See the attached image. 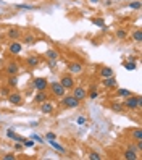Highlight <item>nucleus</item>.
Listing matches in <instances>:
<instances>
[{
	"label": "nucleus",
	"mask_w": 142,
	"mask_h": 160,
	"mask_svg": "<svg viewBox=\"0 0 142 160\" xmlns=\"http://www.w3.org/2000/svg\"><path fill=\"white\" fill-rule=\"evenodd\" d=\"M140 105H142V99L139 96H134V94H131L129 97H125V102H123V107L128 110L140 108Z\"/></svg>",
	"instance_id": "f257e3e1"
},
{
	"label": "nucleus",
	"mask_w": 142,
	"mask_h": 160,
	"mask_svg": "<svg viewBox=\"0 0 142 160\" xmlns=\"http://www.w3.org/2000/svg\"><path fill=\"white\" fill-rule=\"evenodd\" d=\"M60 99H61L60 103H61V107H63V108H78V107H79V103H81L76 97L73 96V94H71V96H66V94H65V96L60 97Z\"/></svg>",
	"instance_id": "f03ea898"
},
{
	"label": "nucleus",
	"mask_w": 142,
	"mask_h": 160,
	"mask_svg": "<svg viewBox=\"0 0 142 160\" xmlns=\"http://www.w3.org/2000/svg\"><path fill=\"white\" fill-rule=\"evenodd\" d=\"M49 86H50V92L53 94L55 97H63L65 94H66V89L60 84V81H52Z\"/></svg>",
	"instance_id": "7ed1b4c3"
},
{
	"label": "nucleus",
	"mask_w": 142,
	"mask_h": 160,
	"mask_svg": "<svg viewBox=\"0 0 142 160\" xmlns=\"http://www.w3.org/2000/svg\"><path fill=\"white\" fill-rule=\"evenodd\" d=\"M32 89H36V91H47L49 89V81H47L45 78H36L34 81H32Z\"/></svg>",
	"instance_id": "20e7f679"
},
{
	"label": "nucleus",
	"mask_w": 142,
	"mask_h": 160,
	"mask_svg": "<svg viewBox=\"0 0 142 160\" xmlns=\"http://www.w3.org/2000/svg\"><path fill=\"white\" fill-rule=\"evenodd\" d=\"M60 84H61L66 91L73 89V88H74V78L71 76V73H70V74H63L61 79H60Z\"/></svg>",
	"instance_id": "39448f33"
},
{
	"label": "nucleus",
	"mask_w": 142,
	"mask_h": 160,
	"mask_svg": "<svg viewBox=\"0 0 142 160\" xmlns=\"http://www.w3.org/2000/svg\"><path fill=\"white\" fill-rule=\"evenodd\" d=\"M73 96L76 97L79 102H82L84 99H87V89L82 86H74L73 88Z\"/></svg>",
	"instance_id": "423d86ee"
},
{
	"label": "nucleus",
	"mask_w": 142,
	"mask_h": 160,
	"mask_svg": "<svg viewBox=\"0 0 142 160\" xmlns=\"http://www.w3.org/2000/svg\"><path fill=\"white\" fill-rule=\"evenodd\" d=\"M8 102H10L12 103V105H23V96H21V94L20 92H10V94H8Z\"/></svg>",
	"instance_id": "0eeeda50"
},
{
	"label": "nucleus",
	"mask_w": 142,
	"mask_h": 160,
	"mask_svg": "<svg viewBox=\"0 0 142 160\" xmlns=\"http://www.w3.org/2000/svg\"><path fill=\"white\" fill-rule=\"evenodd\" d=\"M68 71L71 74H81L84 71V65L81 62H71L68 63Z\"/></svg>",
	"instance_id": "6e6552de"
},
{
	"label": "nucleus",
	"mask_w": 142,
	"mask_h": 160,
	"mask_svg": "<svg viewBox=\"0 0 142 160\" xmlns=\"http://www.w3.org/2000/svg\"><path fill=\"white\" fill-rule=\"evenodd\" d=\"M21 49H23V45H21V42H18V41H13L10 45H8V52H10L12 55H20Z\"/></svg>",
	"instance_id": "1a4fd4ad"
},
{
	"label": "nucleus",
	"mask_w": 142,
	"mask_h": 160,
	"mask_svg": "<svg viewBox=\"0 0 142 160\" xmlns=\"http://www.w3.org/2000/svg\"><path fill=\"white\" fill-rule=\"evenodd\" d=\"M26 63H27V67H31V68H37L41 65V57L39 55H29V57L26 58Z\"/></svg>",
	"instance_id": "9d476101"
},
{
	"label": "nucleus",
	"mask_w": 142,
	"mask_h": 160,
	"mask_svg": "<svg viewBox=\"0 0 142 160\" xmlns=\"http://www.w3.org/2000/svg\"><path fill=\"white\" fill-rule=\"evenodd\" d=\"M102 84H103V88H107V89H116L118 88V82H116L115 76L113 78H103Z\"/></svg>",
	"instance_id": "9b49d317"
},
{
	"label": "nucleus",
	"mask_w": 142,
	"mask_h": 160,
	"mask_svg": "<svg viewBox=\"0 0 142 160\" xmlns=\"http://www.w3.org/2000/svg\"><path fill=\"white\" fill-rule=\"evenodd\" d=\"M41 112H42V113H45V115L53 113V103H52V102H49V99L44 100V102L41 103Z\"/></svg>",
	"instance_id": "f8f14e48"
},
{
	"label": "nucleus",
	"mask_w": 142,
	"mask_h": 160,
	"mask_svg": "<svg viewBox=\"0 0 142 160\" xmlns=\"http://www.w3.org/2000/svg\"><path fill=\"white\" fill-rule=\"evenodd\" d=\"M123 157L125 158H128V160H137L139 158V155H137V152H136V149H132L131 146L123 152Z\"/></svg>",
	"instance_id": "ddd939ff"
},
{
	"label": "nucleus",
	"mask_w": 142,
	"mask_h": 160,
	"mask_svg": "<svg viewBox=\"0 0 142 160\" xmlns=\"http://www.w3.org/2000/svg\"><path fill=\"white\" fill-rule=\"evenodd\" d=\"M18 71H20V65L16 62H8V65H7V74L8 76H10V74H18Z\"/></svg>",
	"instance_id": "4468645a"
},
{
	"label": "nucleus",
	"mask_w": 142,
	"mask_h": 160,
	"mask_svg": "<svg viewBox=\"0 0 142 160\" xmlns=\"http://www.w3.org/2000/svg\"><path fill=\"white\" fill-rule=\"evenodd\" d=\"M60 57V53L58 50H55V49H49V50H45V58H49V62H56Z\"/></svg>",
	"instance_id": "2eb2a0df"
},
{
	"label": "nucleus",
	"mask_w": 142,
	"mask_h": 160,
	"mask_svg": "<svg viewBox=\"0 0 142 160\" xmlns=\"http://www.w3.org/2000/svg\"><path fill=\"white\" fill-rule=\"evenodd\" d=\"M131 139L134 142H142V129L140 128H134L131 131Z\"/></svg>",
	"instance_id": "dca6fc26"
},
{
	"label": "nucleus",
	"mask_w": 142,
	"mask_h": 160,
	"mask_svg": "<svg viewBox=\"0 0 142 160\" xmlns=\"http://www.w3.org/2000/svg\"><path fill=\"white\" fill-rule=\"evenodd\" d=\"M47 99H49V96H47V92L45 91H37V94H36V96H34V103H42L44 100H47Z\"/></svg>",
	"instance_id": "f3484780"
},
{
	"label": "nucleus",
	"mask_w": 142,
	"mask_h": 160,
	"mask_svg": "<svg viewBox=\"0 0 142 160\" xmlns=\"http://www.w3.org/2000/svg\"><path fill=\"white\" fill-rule=\"evenodd\" d=\"M100 76H102V79L103 78H113L115 76V71L110 67H103V68H100Z\"/></svg>",
	"instance_id": "a211bd4d"
},
{
	"label": "nucleus",
	"mask_w": 142,
	"mask_h": 160,
	"mask_svg": "<svg viewBox=\"0 0 142 160\" xmlns=\"http://www.w3.org/2000/svg\"><path fill=\"white\" fill-rule=\"evenodd\" d=\"M110 108L113 112H116V113H120V112L125 110V107H123V102H110Z\"/></svg>",
	"instance_id": "6ab92c4d"
},
{
	"label": "nucleus",
	"mask_w": 142,
	"mask_h": 160,
	"mask_svg": "<svg viewBox=\"0 0 142 160\" xmlns=\"http://www.w3.org/2000/svg\"><path fill=\"white\" fill-rule=\"evenodd\" d=\"M7 36L10 37L12 41H16L18 37H20V31L16 29V28H12V29H8V32H7Z\"/></svg>",
	"instance_id": "aec40b11"
},
{
	"label": "nucleus",
	"mask_w": 142,
	"mask_h": 160,
	"mask_svg": "<svg viewBox=\"0 0 142 160\" xmlns=\"http://www.w3.org/2000/svg\"><path fill=\"white\" fill-rule=\"evenodd\" d=\"M91 23L97 24L99 28H105V20H103V18H91Z\"/></svg>",
	"instance_id": "412c9836"
},
{
	"label": "nucleus",
	"mask_w": 142,
	"mask_h": 160,
	"mask_svg": "<svg viewBox=\"0 0 142 160\" xmlns=\"http://www.w3.org/2000/svg\"><path fill=\"white\" fill-rule=\"evenodd\" d=\"M16 84H18L16 74H10V76H8V88H16Z\"/></svg>",
	"instance_id": "4be33fe9"
},
{
	"label": "nucleus",
	"mask_w": 142,
	"mask_h": 160,
	"mask_svg": "<svg viewBox=\"0 0 142 160\" xmlns=\"http://www.w3.org/2000/svg\"><path fill=\"white\" fill-rule=\"evenodd\" d=\"M23 42H24L26 45H32V44L36 42V37H34L32 34H26L24 39H23Z\"/></svg>",
	"instance_id": "5701e85b"
},
{
	"label": "nucleus",
	"mask_w": 142,
	"mask_h": 160,
	"mask_svg": "<svg viewBox=\"0 0 142 160\" xmlns=\"http://www.w3.org/2000/svg\"><path fill=\"white\" fill-rule=\"evenodd\" d=\"M131 94H132V92H131L129 89H116V96H118V97H129Z\"/></svg>",
	"instance_id": "b1692460"
},
{
	"label": "nucleus",
	"mask_w": 142,
	"mask_h": 160,
	"mask_svg": "<svg viewBox=\"0 0 142 160\" xmlns=\"http://www.w3.org/2000/svg\"><path fill=\"white\" fill-rule=\"evenodd\" d=\"M49 142H50V146H52L53 149H56V150H60V152H65V147H63L61 144H58V142H56L55 139H53V141H49Z\"/></svg>",
	"instance_id": "393cba45"
},
{
	"label": "nucleus",
	"mask_w": 142,
	"mask_h": 160,
	"mask_svg": "<svg viewBox=\"0 0 142 160\" xmlns=\"http://www.w3.org/2000/svg\"><path fill=\"white\" fill-rule=\"evenodd\" d=\"M132 39H134L136 42H140L142 41V31L140 29H136L134 32H132Z\"/></svg>",
	"instance_id": "a878e982"
},
{
	"label": "nucleus",
	"mask_w": 142,
	"mask_h": 160,
	"mask_svg": "<svg viewBox=\"0 0 142 160\" xmlns=\"http://www.w3.org/2000/svg\"><path fill=\"white\" fill-rule=\"evenodd\" d=\"M97 96H99L97 88H91V91L87 92V97H89V99H97Z\"/></svg>",
	"instance_id": "bb28decb"
},
{
	"label": "nucleus",
	"mask_w": 142,
	"mask_h": 160,
	"mask_svg": "<svg viewBox=\"0 0 142 160\" xmlns=\"http://www.w3.org/2000/svg\"><path fill=\"white\" fill-rule=\"evenodd\" d=\"M34 144H36V141H34V139H26V138L23 139V146H24L26 149H27V147H32Z\"/></svg>",
	"instance_id": "cd10ccee"
},
{
	"label": "nucleus",
	"mask_w": 142,
	"mask_h": 160,
	"mask_svg": "<svg viewBox=\"0 0 142 160\" xmlns=\"http://www.w3.org/2000/svg\"><path fill=\"white\" fill-rule=\"evenodd\" d=\"M116 37L123 41V39H126V37H128V32H126L125 29H118V31H116Z\"/></svg>",
	"instance_id": "c85d7f7f"
},
{
	"label": "nucleus",
	"mask_w": 142,
	"mask_h": 160,
	"mask_svg": "<svg viewBox=\"0 0 142 160\" xmlns=\"http://www.w3.org/2000/svg\"><path fill=\"white\" fill-rule=\"evenodd\" d=\"M125 68H126V70H136V63H134V60L125 62Z\"/></svg>",
	"instance_id": "c756f323"
},
{
	"label": "nucleus",
	"mask_w": 142,
	"mask_h": 160,
	"mask_svg": "<svg viewBox=\"0 0 142 160\" xmlns=\"http://www.w3.org/2000/svg\"><path fill=\"white\" fill-rule=\"evenodd\" d=\"M129 8H131V10H140V2H139V0H136V2H131V3H129Z\"/></svg>",
	"instance_id": "7c9ffc66"
},
{
	"label": "nucleus",
	"mask_w": 142,
	"mask_h": 160,
	"mask_svg": "<svg viewBox=\"0 0 142 160\" xmlns=\"http://www.w3.org/2000/svg\"><path fill=\"white\" fill-rule=\"evenodd\" d=\"M89 158H91V160H102V155H100L99 152H91V154H89Z\"/></svg>",
	"instance_id": "2f4dec72"
},
{
	"label": "nucleus",
	"mask_w": 142,
	"mask_h": 160,
	"mask_svg": "<svg viewBox=\"0 0 142 160\" xmlns=\"http://www.w3.org/2000/svg\"><path fill=\"white\" fill-rule=\"evenodd\" d=\"M10 89H12V88H8V86H7V88H3L2 91H0V96H2V97H8V94L12 92Z\"/></svg>",
	"instance_id": "473e14b6"
},
{
	"label": "nucleus",
	"mask_w": 142,
	"mask_h": 160,
	"mask_svg": "<svg viewBox=\"0 0 142 160\" xmlns=\"http://www.w3.org/2000/svg\"><path fill=\"white\" fill-rule=\"evenodd\" d=\"M45 139H47V141H53V139H56V134L52 133V131H49V133L45 134Z\"/></svg>",
	"instance_id": "72a5a7b5"
},
{
	"label": "nucleus",
	"mask_w": 142,
	"mask_h": 160,
	"mask_svg": "<svg viewBox=\"0 0 142 160\" xmlns=\"http://www.w3.org/2000/svg\"><path fill=\"white\" fill-rule=\"evenodd\" d=\"M31 139H34L36 142H41V144L44 142V139H42V136H39V134H32V136H31Z\"/></svg>",
	"instance_id": "f704fd0d"
},
{
	"label": "nucleus",
	"mask_w": 142,
	"mask_h": 160,
	"mask_svg": "<svg viewBox=\"0 0 142 160\" xmlns=\"http://www.w3.org/2000/svg\"><path fill=\"white\" fill-rule=\"evenodd\" d=\"M2 158H3V160H16V155H15V154H5Z\"/></svg>",
	"instance_id": "c9c22d12"
},
{
	"label": "nucleus",
	"mask_w": 142,
	"mask_h": 160,
	"mask_svg": "<svg viewBox=\"0 0 142 160\" xmlns=\"http://www.w3.org/2000/svg\"><path fill=\"white\" fill-rule=\"evenodd\" d=\"M16 8H21V10H34L32 5H16Z\"/></svg>",
	"instance_id": "e433bc0d"
},
{
	"label": "nucleus",
	"mask_w": 142,
	"mask_h": 160,
	"mask_svg": "<svg viewBox=\"0 0 142 160\" xmlns=\"http://www.w3.org/2000/svg\"><path fill=\"white\" fill-rule=\"evenodd\" d=\"M23 147H24L23 142H18V141L15 142V149H16V150H23Z\"/></svg>",
	"instance_id": "4c0bfd02"
},
{
	"label": "nucleus",
	"mask_w": 142,
	"mask_h": 160,
	"mask_svg": "<svg viewBox=\"0 0 142 160\" xmlns=\"http://www.w3.org/2000/svg\"><path fill=\"white\" fill-rule=\"evenodd\" d=\"M76 123H78V125H84V123H86V118H84V117H78Z\"/></svg>",
	"instance_id": "58836bf2"
},
{
	"label": "nucleus",
	"mask_w": 142,
	"mask_h": 160,
	"mask_svg": "<svg viewBox=\"0 0 142 160\" xmlns=\"http://www.w3.org/2000/svg\"><path fill=\"white\" fill-rule=\"evenodd\" d=\"M89 2H91V3H99L100 0H89Z\"/></svg>",
	"instance_id": "ea45409f"
}]
</instances>
